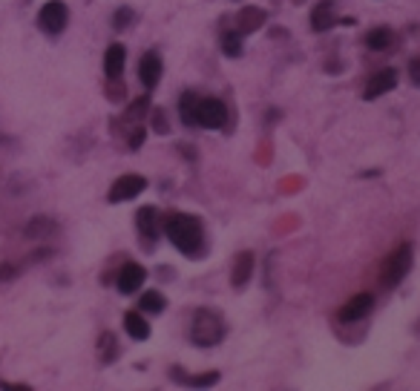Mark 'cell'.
Listing matches in <instances>:
<instances>
[{"label": "cell", "mask_w": 420, "mask_h": 391, "mask_svg": "<svg viewBox=\"0 0 420 391\" xmlns=\"http://www.w3.org/2000/svg\"><path fill=\"white\" fill-rule=\"evenodd\" d=\"M228 124V107L219 98H199L196 104V127L222 130Z\"/></svg>", "instance_id": "277c9868"}, {"label": "cell", "mask_w": 420, "mask_h": 391, "mask_svg": "<svg viewBox=\"0 0 420 391\" xmlns=\"http://www.w3.org/2000/svg\"><path fill=\"white\" fill-rule=\"evenodd\" d=\"M138 308L147 311V314H162V311L167 308V299H164V293H159V291H147L142 299H138Z\"/></svg>", "instance_id": "ac0fdd59"}, {"label": "cell", "mask_w": 420, "mask_h": 391, "mask_svg": "<svg viewBox=\"0 0 420 391\" xmlns=\"http://www.w3.org/2000/svg\"><path fill=\"white\" fill-rule=\"evenodd\" d=\"M374 308V296L372 293H357V296H352V299H348L342 308H340V320L342 323H357V320H363L366 314H369V311Z\"/></svg>", "instance_id": "9c48e42d"}, {"label": "cell", "mask_w": 420, "mask_h": 391, "mask_svg": "<svg viewBox=\"0 0 420 391\" xmlns=\"http://www.w3.org/2000/svg\"><path fill=\"white\" fill-rule=\"evenodd\" d=\"M397 87V69H380V72H374L372 78H369V84H366V90H363V98L366 101H374V98H380V95H386V93H392Z\"/></svg>", "instance_id": "ba28073f"}, {"label": "cell", "mask_w": 420, "mask_h": 391, "mask_svg": "<svg viewBox=\"0 0 420 391\" xmlns=\"http://www.w3.org/2000/svg\"><path fill=\"white\" fill-rule=\"evenodd\" d=\"M145 187H147V179L145 176H135V173H127V176H121V179H115V184L110 187V202L112 204H118V202H130V199H135L138 193H145Z\"/></svg>", "instance_id": "8992f818"}, {"label": "cell", "mask_w": 420, "mask_h": 391, "mask_svg": "<svg viewBox=\"0 0 420 391\" xmlns=\"http://www.w3.org/2000/svg\"><path fill=\"white\" fill-rule=\"evenodd\" d=\"M392 43V29H386V26H377V29H372L369 35H366V46L369 49H386Z\"/></svg>", "instance_id": "44dd1931"}, {"label": "cell", "mask_w": 420, "mask_h": 391, "mask_svg": "<svg viewBox=\"0 0 420 391\" xmlns=\"http://www.w3.org/2000/svg\"><path fill=\"white\" fill-rule=\"evenodd\" d=\"M58 230V224L49 216H32V221L26 224V239H49L52 233Z\"/></svg>", "instance_id": "e0dca14e"}, {"label": "cell", "mask_w": 420, "mask_h": 391, "mask_svg": "<svg viewBox=\"0 0 420 391\" xmlns=\"http://www.w3.org/2000/svg\"><path fill=\"white\" fill-rule=\"evenodd\" d=\"M334 26V0H320L311 12V29L314 32H328Z\"/></svg>", "instance_id": "5bb4252c"}, {"label": "cell", "mask_w": 420, "mask_h": 391, "mask_svg": "<svg viewBox=\"0 0 420 391\" xmlns=\"http://www.w3.org/2000/svg\"><path fill=\"white\" fill-rule=\"evenodd\" d=\"M124 328L132 340H147L150 337V323L138 314V311H127L124 314Z\"/></svg>", "instance_id": "2e32d148"}, {"label": "cell", "mask_w": 420, "mask_h": 391, "mask_svg": "<svg viewBox=\"0 0 420 391\" xmlns=\"http://www.w3.org/2000/svg\"><path fill=\"white\" fill-rule=\"evenodd\" d=\"M222 49H225L228 58H239L242 55V35H239V29L222 35Z\"/></svg>", "instance_id": "603a6c76"}, {"label": "cell", "mask_w": 420, "mask_h": 391, "mask_svg": "<svg viewBox=\"0 0 420 391\" xmlns=\"http://www.w3.org/2000/svg\"><path fill=\"white\" fill-rule=\"evenodd\" d=\"M124 63H127L124 43H110L107 46V55H104V72H107L110 81H118L121 72H124Z\"/></svg>", "instance_id": "7c38bea8"}, {"label": "cell", "mask_w": 420, "mask_h": 391, "mask_svg": "<svg viewBox=\"0 0 420 391\" xmlns=\"http://www.w3.org/2000/svg\"><path fill=\"white\" fill-rule=\"evenodd\" d=\"M409 75H411L414 84H420V58H414V61L409 63Z\"/></svg>", "instance_id": "484cf974"}, {"label": "cell", "mask_w": 420, "mask_h": 391, "mask_svg": "<svg viewBox=\"0 0 420 391\" xmlns=\"http://www.w3.org/2000/svg\"><path fill=\"white\" fill-rule=\"evenodd\" d=\"M173 374V371H170ZM176 380L179 382H187V385H193V388H204V385H216L219 382V371H207V374H199V377H179L176 374Z\"/></svg>", "instance_id": "7402d4cb"}, {"label": "cell", "mask_w": 420, "mask_h": 391, "mask_svg": "<svg viewBox=\"0 0 420 391\" xmlns=\"http://www.w3.org/2000/svg\"><path fill=\"white\" fill-rule=\"evenodd\" d=\"M15 276H18V268L15 265H9V262L0 265V279H15Z\"/></svg>", "instance_id": "d4e9b609"}, {"label": "cell", "mask_w": 420, "mask_h": 391, "mask_svg": "<svg viewBox=\"0 0 420 391\" xmlns=\"http://www.w3.org/2000/svg\"><path fill=\"white\" fill-rule=\"evenodd\" d=\"M98 357H101V363H112L118 357V343H115V337L110 331H104L98 337Z\"/></svg>", "instance_id": "ffe728a7"}, {"label": "cell", "mask_w": 420, "mask_h": 391, "mask_svg": "<svg viewBox=\"0 0 420 391\" xmlns=\"http://www.w3.org/2000/svg\"><path fill=\"white\" fill-rule=\"evenodd\" d=\"M145 279H147V271L142 265H138V262H127L121 268V273H118V291L121 293H135L138 288L145 285Z\"/></svg>", "instance_id": "30bf717a"}, {"label": "cell", "mask_w": 420, "mask_h": 391, "mask_svg": "<svg viewBox=\"0 0 420 391\" xmlns=\"http://www.w3.org/2000/svg\"><path fill=\"white\" fill-rule=\"evenodd\" d=\"M153 124H156V132H167V124H164V113H162V110H156Z\"/></svg>", "instance_id": "4316f807"}, {"label": "cell", "mask_w": 420, "mask_h": 391, "mask_svg": "<svg viewBox=\"0 0 420 391\" xmlns=\"http://www.w3.org/2000/svg\"><path fill=\"white\" fill-rule=\"evenodd\" d=\"M411 262H414V251H411V245H400V248H394V251H392V256L386 259V268H383V282H386L389 288L400 285V282L406 279V273L411 271Z\"/></svg>", "instance_id": "3957f363"}, {"label": "cell", "mask_w": 420, "mask_h": 391, "mask_svg": "<svg viewBox=\"0 0 420 391\" xmlns=\"http://www.w3.org/2000/svg\"><path fill=\"white\" fill-rule=\"evenodd\" d=\"M132 9H118L115 12V18H112V24H115V29H124V26H130L132 24Z\"/></svg>", "instance_id": "cb8c5ba5"}, {"label": "cell", "mask_w": 420, "mask_h": 391, "mask_svg": "<svg viewBox=\"0 0 420 391\" xmlns=\"http://www.w3.org/2000/svg\"><path fill=\"white\" fill-rule=\"evenodd\" d=\"M225 320L222 314H216V311H210V308H199L196 314H193V323H190V340L193 345L199 348H214L225 340Z\"/></svg>", "instance_id": "7a4b0ae2"}, {"label": "cell", "mask_w": 420, "mask_h": 391, "mask_svg": "<svg viewBox=\"0 0 420 391\" xmlns=\"http://www.w3.org/2000/svg\"><path fill=\"white\" fill-rule=\"evenodd\" d=\"M196 104H199V98L193 93H184L182 101H179V115L187 127H196Z\"/></svg>", "instance_id": "d6986e66"}, {"label": "cell", "mask_w": 420, "mask_h": 391, "mask_svg": "<svg viewBox=\"0 0 420 391\" xmlns=\"http://www.w3.org/2000/svg\"><path fill=\"white\" fill-rule=\"evenodd\" d=\"M162 69H164V63H162V58H159L156 52H147L142 61H138V78H142V84H145L147 90H153V87L159 84Z\"/></svg>", "instance_id": "8fae6325"}, {"label": "cell", "mask_w": 420, "mask_h": 391, "mask_svg": "<svg viewBox=\"0 0 420 391\" xmlns=\"http://www.w3.org/2000/svg\"><path fill=\"white\" fill-rule=\"evenodd\" d=\"M66 24H69V9H66V4H61V0H49V4L41 6V12H38V26H41L43 32L58 35V32L66 29Z\"/></svg>", "instance_id": "5b68a950"}, {"label": "cell", "mask_w": 420, "mask_h": 391, "mask_svg": "<svg viewBox=\"0 0 420 391\" xmlns=\"http://www.w3.org/2000/svg\"><path fill=\"white\" fill-rule=\"evenodd\" d=\"M135 227H138V233H142L145 248H153L156 245V236H159V207H153V204L138 207Z\"/></svg>", "instance_id": "52a82bcc"}, {"label": "cell", "mask_w": 420, "mask_h": 391, "mask_svg": "<svg viewBox=\"0 0 420 391\" xmlns=\"http://www.w3.org/2000/svg\"><path fill=\"white\" fill-rule=\"evenodd\" d=\"M164 233L170 245L184 254V256H201L204 251V227L196 216H187V213H173L167 216L164 221Z\"/></svg>", "instance_id": "6da1fadb"}, {"label": "cell", "mask_w": 420, "mask_h": 391, "mask_svg": "<svg viewBox=\"0 0 420 391\" xmlns=\"http://www.w3.org/2000/svg\"><path fill=\"white\" fill-rule=\"evenodd\" d=\"M251 273H253V254L251 251H242L236 259H233V271H231V285L239 291V288H245L248 285V279H251Z\"/></svg>", "instance_id": "4fadbf2b"}, {"label": "cell", "mask_w": 420, "mask_h": 391, "mask_svg": "<svg viewBox=\"0 0 420 391\" xmlns=\"http://www.w3.org/2000/svg\"><path fill=\"white\" fill-rule=\"evenodd\" d=\"M236 24H239V35H251L265 24V12L256 6H245V9H239Z\"/></svg>", "instance_id": "9a60e30c"}]
</instances>
